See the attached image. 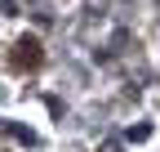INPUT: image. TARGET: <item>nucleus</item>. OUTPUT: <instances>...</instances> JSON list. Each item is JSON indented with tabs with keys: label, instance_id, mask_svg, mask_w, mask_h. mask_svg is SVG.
Returning <instances> with one entry per match:
<instances>
[{
	"label": "nucleus",
	"instance_id": "nucleus-2",
	"mask_svg": "<svg viewBox=\"0 0 160 152\" xmlns=\"http://www.w3.org/2000/svg\"><path fill=\"white\" fill-rule=\"evenodd\" d=\"M102 152H120V148H116V143H107V148H102Z\"/></svg>",
	"mask_w": 160,
	"mask_h": 152
},
{
	"label": "nucleus",
	"instance_id": "nucleus-1",
	"mask_svg": "<svg viewBox=\"0 0 160 152\" xmlns=\"http://www.w3.org/2000/svg\"><path fill=\"white\" fill-rule=\"evenodd\" d=\"M40 63H45V45H40V36H18L13 49H9V67L13 72H36Z\"/></svg>",
	"mask_w": 160,
	"mask_h": 152
}]
</instances>
